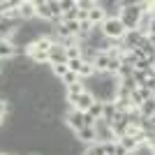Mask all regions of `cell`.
Returning a JSON list of instances; mask_svg holds the SVG:
<instances>
[{
    "label": "cell",
    "instance_id": "obj_1",
    "mask_svg": "<svg viewBox=\"0 0 155 155\" xmlns=\"http://www.w3.org/2000/svg\"><path fill=\"white\" fill-rule=\"evenodd\" d=\"M102 32H104V37H109V39H123L125 28L120 23V19H104Z\"/></svg>",
    "mask_w": 155,
    "mask_h": 155
},
{
    "label": "cell",
    "instance_id": "obj_2",
    "mask_svg": "<svg viewBox=\"0 0 155 155\" xmlns=\"http://www.w3.org/2000/svg\"><path fill=\"white\" fill-rule=\"evenodd\" d=\"M95 137H97V143H109V141L116 143L118 141L116 134H114V130H111V125L107 123L104 118H100L95 123Z\"/></svg>",
    "mask_w": 155,
    "mask_h": 155
},
{
    "label": "cell",
    "instance_id": "obj_3",
    "mask_svg": "<svg viewBox=\"0 0 155 155\" xmlns=\"http://www.w3.org/2000/svg\"><path fill=\"white\" fill-rule=\"evenodd\" d=\"M63 120H65V125H67V127H70L72 132L77 134L79 130L84 127V111H79V109H74V107H70Z\"/></svg>",
    "mask_w": 155,
    "mask_h": 155
},
{
    "label": "cell",
    "instance_id": "obj_4",
    "mask_svg": "<svg viewBox=\"0 0 155 155\" xmlns=\"http://www.w3.org/2000/svg\"><path fill=\"white\" fill-rule=\"evenodd\" d=\"M97 5L102 7V12H104L107 19H120V14H123L120 0H97Z\"/></svg>",
    "mask_w": 155,
    "mask_h": 155
},
{
    "label": "cell",
    "instance_id": "obj_5",
    "mask_svg": "<svg viewBox=\"0 0 155 155\" xmlns=\"http://www.w3.org/2000/svg\"><path fill=\"white\" fill-rule=\"evenodd\" d=\"M19 16L23 23H30V21L37 19V12H35V0H21L19 5Z\"/></svg>",
    "mask_w": 155,
    "mask_h": 155
},
{
    "label": "cell",
    "instance_id": "obj_6",
    "mask_svg": "<svg viewBox=\"0 0 155 155\" xmlns=\"http://www.w3.org/2000/svg\"><path fill=\"white\" fill-rule=\"evenodd\" d=\"M49 65H67V51L60 44H53V49L49 51Z\"/></svg>",
    "mask_w": 155,
    "mask_h": 155
},
{
    "label": "cell",
    "instance_id": "obj_7",
    "mask_svg": "<svg viewBox=\"0 0 155 155\" xmlns=\"http://www.w3.org/2000/svg\"><path fill=\"white\" fill-rule=\"evenodd\" d=\"M93 104H95V97H93V93L86 91V93H81V95L72 102V107H74V109H79V111H88Z\"/></svg>",
    "mask_w": 155,
    "mask_h": 155
},
{
    "label": "cell",
    "instance_id": "obj_8",
    "mask_svg": "<svg viewBox=\"0 0 155 155\" xmlns=\"http://www.w3.org/2000/svg\"><path fill=\"white\" fill-rule=\"evenodd\" d=\"M35 12H37V19H42L44 23H51L53 14L49 9V0H35Z\"/></svg>",
    "mask_w": 155,
    "mask_h": 155
},
{
    "label": "cell",
    "instance_id": "obj_9",
    "mask_svg": "<svg viewBox=\"0 0 155 155\" xmlns=\"http://www.w3.org/2000/svg\"><path fill=\"white\" fill-rule=\"evenodd\" d=\"M79 141L84 143V146H91V143H97V137H95V127H81L74 134Z\"/></svg>",
    "mask_w": 155,
    "mask_h": 155
},
{
    "label": "cell",
    "instance_id": "obj_10",
    "mask_svg": "<svg viewBox=\"0 0 155 155\" xmlns=\"http://www.w3.org/2000/svg\"><path fill=\"white\" fill-rule=\"evenodd\" d=\"M12 58H16V46L9 39L0 42V60H12Z\"/></svg>",
    "mask_w": 155,
    "mask_h": 155
},
{
    "label": "cell",
    "instance_id": "obj_11",
    "mask_svg": "<svg viewBox=\"0 0 155 155\" xmlns=\"http://www.w3.org/2000/svg\"><path fill=\"white\" fill-rule=\"evenodd\" d=\"M109 56L107 53H97L95 56V63H93V67H95V74H107V67H109Z\"/></svg>",
    "mask_w": 155,
    "mask_h": 155
},
{
    "label": "cell",
    "instance_id": "obj_12",
    "mask_svg": "<svg viewBox=\"0 0 155 155\" xmlns=\"http://www.w3.org/2000/svg\"><path fill=\"white\" fill-rule=\"evenodd\" d=\"M104 19H107V16H104V12H102V7H100V5H95V9L88 12V21H91L93 26H102Z\"/></svg>",
    "mask_w": 155,
    "mask_h": 155
},
{
    "label": "cell",
    "instance_id": "obj_13",
    "mask_svg": "<svg viewBox=\"0 0 155 155\" xmlns=\"http://www.w3.org/2000/svg\"><path fill=\"white\" fill-rule=\"evenodd\" d=\"M32 46L39 49V51H44V53H49L53 49V39H51V35H49V37H37L35 42H32Z\"/></svg>",
    "mask_w": 155,
    "mask_h": 155
},
{
    "label": "cell",
    "instance_id": "obj_14",
    "mask_svg": "<svg viewBox=\"0 0 155 155\" xmlns=\"http://www.w3.org/2000/svg\"><path fill=\"white\" fill-rule=\"evenodd\" d=\"M139 111H141V118H153L155 116V97L153 100H146V102L139 107Z\"/></svg>",
    "mask_w": 155,
    "mask_h": 155
},
{
    "label": "cell",
    "instance_id": "obj_15",
    "mask_svg": "<svg viewBox=\"0 0 155 155\" xmlns=\"http://www.w3.org/2000/svg\"><path fill=\"white\" fill-rule=\"evenodd\" d=\"M153 67H155V58H141L134 63L137 72H153Z\"/></svg>",
    "mask_w": 155,
    "mask_h": 155
},
{
    "label": "cell",
    "instance_id": "obj_16",
    "mask_svg": "<svg viewBox=\"0 0 155 155\" xmlns=\"http://www.w3.org/2000/svg\"><path fill=\"white\" fill-rule=\"evenodd\" d=\"M118 143H120V146H123L125 150H130V153H137V148H139V143L134 141V137H120V139H118Z\"/></svg>",
    "mask_w": 155,
    "mask_h": 155
},
{
    "label": "cell",
    "instance_id": "obj_17",
    "mask_svg": "<svg viewBox=\"0 0 155 155\" xmlns=\"http://www.w3.org/2000/svg\"><path fill=\"white\" fill-rule=\"evenodd\" d=\"M102 118L107 123H111L114 118H116V104L114 102H104V111H102Z\"/></svg>",
    "mask_w": 155,
    "mask_h": 155
},
{
    "label": "cell",
    "instance_id": "obj_18",
    "mask_svg": "<svg viewBox=\"0 0 155 155\" xmlns=\"http://www.w3.org/2000/svg\"><path fill=\"white\" fill-rule=\"evenodd\" d=\"M102 111H104V102H97V100H95V104L88 109V114H91L95 120H100V118H102Z\"/></svg>",
    "mask_w": 155,
    "mask_h": 155
},
{
    "label": "cell",
    "instance_id": "obj_19",
    "mask_svg": "<svg viewBox=\"0 0 155 155\" xmlns=\"http://www.w3.org/2000/svg\"><path fill=\"white\" fill-rule=\"evenodd\" d=\"M118 88H123V91L132 93L137 91V84H134V77H127V79H120V84H118Z\"/></svg>",
    "mask_w": 155,
    "mask_h": 155
},
{
    "label": "cell",
    "instance_id": "obj_20",
    "mask_svg": "<svg viewBox=\"0 0 155 155\" xmlns=\"http://www.w3.org/2000/svg\"><path fill=\"white\" fill-rule=\"evenodd\" d=\"M97 0H77V9H81V12H91V9H95Z\"/></svg>",
    "mask_w": 155,
    "mask_h": 155
},
{
    "label": "cell",
    "instance_id": "obj_21",
    "mask_svg": "<svg viewBox=\"0 0 155 155\" xmlns=\"http://www.w3.org/2000/svg\"><path fill=\"white\" fill-rule=\"evenodd\" d=\"M84 155H104V146L102 143H91V146H86Z\"/></svg>",
    "mask_w": 155,
    "mask_h": 155
},
{
    "label": "cell",
    "instance_id": "obj_22",
    "mask_svg": "<svg viewBox=\"0 0 155 155\" xmlns=\"http://www.w3.org/2000/svg\"><path fill=\"white\" fill-rule=\"evenodd\" d=\"M132 74H134V65H120V70H118L116 77L118 79H127V77H132Z\"/></svg>",
    "mask_w": 155,
    "mask_h": 155
},
{
    "label": "cell",
    "instance_id": "obj_23",
    "mask_svg": "<svg viewBox=\"0 0 155 155\" xmlns=\"http://www.w3.org/2000/svg\"><path fill=\"white\" fill-rule=\"evenodd\" d=\"M60 81H63V86H65V88H67V86L77 84V81H81V79H79V74H74V72H67V74H65V77L60 79Z\"/></svg>",
    "mask_w": 155,
    "mask_h": 155
},
{
    "label": "cell",
    "instance_id": "obj_24",
    "mask_svg": "<svg viewBox=\"0 0 155 155\" xmlns=\"http://www.w3.org/2000/svg\"><path fill=\"white\" fill-rule=\"evenodd\" d=\"M49 67H51V65H49ZM51 72H53V77H56V79H63L70 70H67V65H53Z\"/></svg>",
    "mask_w": 155,
    "mask_h": 155
},
{
    "label": "cell",
    "instance_id": "obj_25",
    "mask_svg": "<svg viewBox=\"0 0 155 155\" xmlns=\"http://www.w3.org/2000/svg\"><path fill=\"white\" fill-rule=\"evenodd\" d=\"M84 67V60L81 58H74V60H67V70L74 72V74H79V70Z\"/></svg>",
    "mask_w": 155,
    "mask_h": 155
},
{
    "label": "cell",
    "instance_id": "obj_26",
    "mask_svg": "<svg viewBox=\"0 0 155 155\" xmlns=\"http://www.w3.org/2000/svg\"><path fill=\"white\" fill-rule=\"evenodd\" d=\"M118 70H120V58H111L109 60V67H107V74H114V77H116Z\"/></svg>",
    "mask_w": 155,
    "mask_h": 155
},
{
    "label": "cell",
    "instance_id": "obj_27",
    "mask_svg": "<svg viewBox=\"0 0 155 155\" xmlns=\"http://www.w3.org/2000/svg\"><path fill=\"white\" fill-rule=\"evenodd\" d=\"M60 2V12H72V9H77V0H58Z\"/></svg>",
    "mask_w": 155,
    "mask_h": 155
},
{
    "label": "cell",
    "instance_id": "obj_28",
    "mask_svg": "<svg viewBox=\"0 0 155 155\" xmlns=\"http://www.w3.org/2000/svg\"><path fill=\"white\" fill-rule=\"evenodd\" d=\"M49 9H51L53 19H56V16H63V12H60V2H58V0H49Z\"/></svg>",
    "mask_w": 155,
    "mask_h": 155
},
{
    "label": "cell",
    "instance_id": "obj_29",
    "mask_svg": "<svg viewBox=\"0 0 155 155\" xmlns=\"http://www.w3.org/2000/svg\"><path fill=\"white\" fill-rule=\"evenodd\" d=\"M74 58H81V49L77 46H72V49H67V60H74Z\"/></svg>",
    "mask_w": 155,
    "mask_h": 155
},
{
    "label": "cell",
    "instance_id": "obj_30",
    "mask_svg": "<svg viewBox=\"0 0 155 155\" xmlns=\"http://www.w3.org/2000/svg\"><path fill=\"white\" fill-rule=\"evenodd\" d=\"M130 53L134 56V60H141V58H146V53H143L141 49H139V46H137V49H132V51H130Z\"/></svg>",
    "mask_w": 155,
    "mask_h": 155
},
{
    "label": "cell",
    "instance_id": "obj_31",
    "mask_svg": "<svg viewBox=\"0 0 155 155\" xmlns=\"http://www.w3.org/2000/svg\"><path fill=\"white\" fill-rule=\"evenodd\" d=\"M114 155H130V150H125L123 146H120V143L116 141V150H114Z\"/></svg>",
    "mask_w": 155,
    "mask_h": 155
},
{
    "label": "cell",
    "instance_id": "obj_32",
    "mask_svg": "<svg viewBox=\"0 0 155 155\" xmlns=\"http://www.w3.org/2000/svg\"><path fill=\"white\" fill-rule=\"evenodd\" d=\"M79 21H88V12H81V9H79Z\"/></svg>",
    "mask_w": 155,
    "mask_h": 155
},
{
    "label": "cell",
    "instance_id": "obj_33",
    "mask_svg": "<svg viewBox=\"0 0 155 155\" xmlns=\"http://www.w3.org/2000/svg\"><path fill=\"white\" fill-rule=\"evenodd\" d=\"M148 35H155V21H150V28H148Z\"/></svg>",
    "mask_w": 155,
    "mask_h": 155
},
{
    "label": "cell",
    "instance_id": "obj_34",
    "mask_svg": "<svg viewBox=\"0 0 155 155\" xmlns=\"http://www.w3.org/2000/svg\"><path fill=\"white\" fill-rule=\"evenodd\" d=\"M148 42L153 44V49H155V35H148Z\"/></svg>",
    "mask_w": 155,
    "mask_h": 155
},
{
    "label": "cell",
    "instance_id": "obj_35",
    "mask_svg": "<svg viewBox=\"0 0 155 155\" xmlns=\"http://www.w3.org/2000/svg\"><path fill=\"white\" fill-rule=\"evenodd\" d=\"M0 155H12V153H2V150H0Z\"/></svg>",
    "mask_w": 155,
    "mask_h": 155
},
{
    "label": "cell",
    "instance_id": "obj_36",
    "mask_svg": "<svg viewBox=\"0 0 155 155\" xmlns=\"http://www.w3.org/2000/svg\"><path fill=\"white\" fill-rule=\"evenodd\" d=\"M2 123H5V118H0V125H2Z\"/></svg>",
    "mask_w": 155,
    "mask_h": 155
},
{
    "label": "cell",
    "instance_id": "obj_37",
    "mask_svg": "<svg viewBox=\"0 0 155 155\" xmlns=\"http://www.w3.org/2000/svg\"><path fill=\"white\" fill-rule=\"evenodd\" d=\"M0 21H5V16H2V14H0Z\"/></svg>",
    "mask_w": 155,
    "mask_h": 155
},
{
    "label": "cell",
    "instance_id": "obj_38",
    "mask_svg": "<svg viewBox=\"0 0 155 155\" xmlns=\"http://www.w3.org/2000/svg\"><path fill=\"white\" fill-rule=\"evenodd\" d=\"M0 42H5V37H2V35H0Z\"/></svg>",
    "mask_w": 155,
    "mask_h": 155
},
{
    "label": "cell",
    "instance_id": "obj_39",
    "mask_svg": "<svg viewBox=\"0 0 155 155\" xmlns=\"http://www.w3.org/2000/svg\"><path fill=\"white\" fill-rule=\"evenodd\" d=\"M153 70H155V67H153Z\"/></svg>",
    "mask_w": 155,
    "mask_h": 155
}]
</instances>
